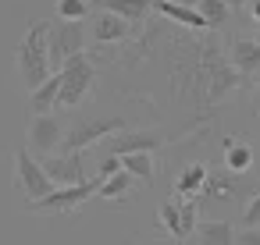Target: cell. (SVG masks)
<instances>
[{
  "mask_svg": "<svg viewBox=\"0 0 260 245\" xmlns=\"http://www.w3.org/2000/svg\"><path fill=\"white\" fill-rule=\"evenodd\" d=\"M224 167L235 171V174L249 171L253 167V149L246 142H224Z\"/></svg>",
  "mask_w": 260,
  "mask_h": 245,
  "instance_id": "cell-17",
  "label": "cell"
},
{
  "mask_svg": "<svg viewBox=\"0 0 260 245\" xmlns=\"http://www.w3.org/2000/svg\"><path fill=\"white\" fill-rule=\"evenodd\" d=\"M43 167L54 181V188H64V185H86L93 174L86 171V160L82 153H72V149H61L54 156H43Z\"/></svg>",
  "mask_w": 260,
  "mask_h": 245,
  "instance_id": "cell-9",
  "label": "cell"
},
{
  "mask_svg": "<svg viewBox=\"0 0 260 245\" xmlns=\"http://www.w3.org/2000/svg\"><path fill=\"white\" fill-rule=\"evenodd\" d=\"M25 135H29V149H32L36 156H54L57 149H64L68 125H64L57 114H32Z\"/></svg>",
  "mask_w": 260,
  "mask_h": 245,
  "instance_id": "cell-6",
  "label": "cell"
},
{
  "mask_svg": "<svg viewBox=\"0 0 260 245\" xmlns=\"http://www.w3.org/2000/svg\"><path fill=\"white\" fill-rule=\"evenodd\" d=\"M235 227L224 220H200L196 224V245H235Z\"/></svg>",
  "mask_w": 260,
  "mask_h": 245,
  "instance_id": "cell-15",
  "label": "cell"
},
{
  "mask_svg": "<svg viewBox=\"0 0 260 245\" xmlns=\"http://www.w3.org/2000/svg\"><path fill=\"white\" fill-rule=\"evenodd\" d=\"M228 4H232V8H235V4H249V0H228Z\"/></svg>",
  "mask_w": 260,
  "mask_h": 245,
  "instance_id": "cell-26",
  "label": "cell"
},
{
  "mask_svg": "<svg viewBox=\"0 0 260 245\" xmlns=\"http://www.w3.org/2000/svg\"><path fill=\"white\" fill-rule=\"evenodd\" d=\"M121 167L136 178V181H153V153H128V156H121Z\"/></svg>",
  "mask_w": 260,
  "mask_h": 245,
  "instance_id": "cell-18",
  "label": "cell"
},
{
  "mask_svg": "<svg viewBox=\"0 0 260 245\" xmlns=\"http://www.w3.org/2000/svg\"><path fill=\"white\" fill-rule=\"evenodd\" d=\"M207 178H210V174H207V167H203V164H189L175 188H178V195H196V192H203Z\"/></svg>",
  "mask_w": 260,
  "mask_h": 245,
  "instance_id": "cell-20",
  "label": "cell"
},
{
  "mask_svg": "<svg viewBox=\"0 0 260 245\" xmlns=\"http://www.w3.org/2000/svg\"><path fill=\"white\" fill-rule=\"evenodd\" d=\"M153 11L160 18L182 25V29H192V32H207L210 29L207 18L200 15V8H189V4H182V0H153Z\"/></svg>",
  "mask_w": 260,
  "mask_h": 245,
  "instance_id": "cell-10",
  "label": "cell"
},
{
  "mask_svg": "<svg viewBox=\"0 0 260 245\" xmlns=\"http://www.w3.org/2000/svg\"><path fill=\"white\" fill-rule=\"evenodd\" d=\"M228 61L242 78H256L260 75V39H235L228 50Z\"/></svg>",
  "mask_w": 260,
  "mask_h": 245,
  "instance_id": "cell-12",
  "label": "cell"
},
{
  "mask_svg": "<svg viewBox=\"0 0 260 245\" xmlns=\"http://www.w3.org/2000/svg\"><path fill=\"white\" fill-rule=\"evenodd\" d=\"M132 181H136V178L121 167L118 174L100 178V192H96V195H100V199H125V195H128V188H132Z\"/></svg>",
  "mask_w": 260,
  "mask_h": 245,
  "instance_id": "cell-16",
  "label": "cell"
},
{
  "mask_svg": "<svg viewBox=\"0 0 260 245\" xmlns=\"http://www.w3.org/2000/svg\"><path fill=\"white\" fill-rule=\"evenodd\" d=\"M242 227H260V192L249 195V202L242 210Z\"/></svg>",
  "mask_w": 260,
  "mask_h": 245,
  "instance_id": "cell-23",
  "label": "cell"
},
{
  "mask_svg": "<svg viewBox=\"0 0 260 245\" xmlns=\"http://www.w3.org/2000/svg\"><path fill=\"white\" fill-rule=\"evenodd\" d=\"M100 11H114L121 18H128L132 25H143L146 15L153 11V0H96Z\"/></svg>",
  "mask_w": 260,
  "mask_h": 245,
  "instance_id": "cell-14",
  "label": "cell"
},
{
  "mask_svg": "<svg viewBox=\"0 0 260 245\" xmlns=\"http://www.w3.org/2000/svg\"><path fill=\"white\" fill-rule=\"evenodd\" d=\"M157 220H160V227H164L171 238L182 241V202H164V206L157 210Z\"/></svg>",
  "mask_w": 260,
  "mask_h": 245,
  "instance_id": "cell-21",
  "label": "cell"
},
{
  "mask_svg": "<svg viewBox=\"0 0 260 245\" xmlns=\"http://www.w3.org/2000/svg\"><path fill=\"white\" fill-rule=\"evenodd\" d=\"M61 107H82V100L93 93V86H96V68H93V61L86 57V54H79V57H72L61 71Z\"/></svg>",
  "mask_w": 260,
  "mask_h": 245,
  "instance_id": "cell-3",
  "label": "cell"
},
{
  "mask_svg": "<svg viewBox=\"0 0 260 245\" xmlns=\"http://www.w3.org/2000/svg\"><path fill=\"white\" fill-rule=\"evenodd\" d=\"M182 4H189V8H196V4H200V0H182Z\"/></svg>",
  "mask_w": 260,
  "mask_h": 245,
  "instance_id": "cell-27",
  "label": "cell"
},
{
  "mask_svg": "<svg viewBox=\"0 0 260 245\" xmlns=\"http://www.w3.org/2000/svg\"><path fill=\"white\" fill-rule=\"evenodd\" d=\"M132 32H136L132 22L121 18V15H114V11H100L96 22H93V39L104 43V47H107V43H125Z\"/></svg>",
  "mask_w": 260,
  "mask_h": 245,
  "instance_id": "cell-11",
  "label": "cell"
},
{
  "mask_svg": "<svg viewBox=\"0 0 260 245\" xmlns=\"http://www.w3.org/2000/svg\"><path fill=\"white\" fill-rule=\"evenodd\" d=\"M235 245H260V227H242Z\"/></svg>",
  "mask_w": 260,
  "mask_h": 245,
  "instance_id": "cell-24",
  "label": "cell"
},
{
  "mask_svg": "<svg viewBox=\"0 0 260 245\" xmlns=\"http://www.w3.org/2000/svg\"><path fill=\"white\" fill-rule=\"evenodd\" d=\"M253 82H256V89H260V75H256V78H253Z\"/></svg>",
  "mask_w": 260,
  "mask_h": 245,
  "instance_id": "cell-28",
  "label": "cell"
},
{
  "mask_svg": "<svg viewBox=\"0 0 260 245\" xmlns=\"http://www.w3.org/2000/svg\"><path fill=\"white\" fill-rule=\"evenodd\" d=\"M15 64H18V78L25 89L43 86L54 75V61H50V22H32L15 50Z\"/></svg>",
  "mask_w": 260,
  "mask_h": 245,
  "instance_id": "cell-1",
  "label": "cell"
},
{
  "mask_svg": "<svg viewBox=\"0 0 260 245\" xmlns=\"http://www.w3.org/2000/svg\"><path fill=\"white\" fill-rule=\"evenodd\" d=\"M89 0H57V18H64V22H82L86 15H89Z\"/></svg>",
  "mask_w": 260,
  "mask_h": 245,
  "instance_id": "cell-22",
  "label": "cell"
},
{
  "mask_svg": "<svg viewBox=\"0 0 260 245\" xmlns=\"http://www.w3.org/2000/svg\"><path fill=\"white\" fill-rule=\"evenodd\" d=\"M164 146V135L153 128H125L104 139V156H128V153H157Z\"/></svg>",
  "mask_w": 260,
  "mask_h": 245,
  "instance_id": "cell-7",
  "label": "cell"
},
{
  "mask_svg": "<svg viewBox=\"0 0 260 245\" xmlns=\"http://www.w3.org/2000/svg\"><path fill=\"white\" fill-rule=\"evenodd\" d=\"M11 167H15V185L25 192V199H43L47 192H54V181L43 167V160H36L32 149H15L11 156Z\"/></svg>",
  "mask_w": 260,
  "mask_h": 245,
  "instance_id": "cell-4",
  "label": "cell"
},
{
  "mask_svg": "<svg viewBox=\"0 0 260 245\" xmlns=\"http://www.w3.org/2000/svg\"><path fill=\"white\" fill-rule=\"evenodd\" d=\"M100 192V174H93L86 185H64V188H54V192H47L43 199H32V202H25V210L29 213H68V210H75V206H82L89 195H96Z\"/></svg>",
  "mask_w": 260,
  "mask_h": 245,
  "instance_id": "cell-5",
  "label": "cell"
},
{
  "mask_svg": "<svg viewBox=\"0 0 260 245\" xmlns=\"http://www.w3.org/2000/svg\"><path fill=\"white\" fill-rule=\"evenodd\" d=\"M61 107V75L54 71L43 86L29 89V110L32 114H54Z\"/></svg>",
  "mask_w": 260,
  "mask_h": 245,
  "instance_id": "cell-13",
  "label": "cell"
},
{
  "mask_svg": "<svg viewBox=\"0 0 260 245\" xmlns=\"http://www.w3.org/2000/svg\"><path fill=\"white\" fill-rule=\"evenodd\" d=\"M200 15L207 18V25L210 29H224V22L232 18V4H228V0H200Z\"/></svg>",
  "mask_w": 260,
  "mask_h": 245,
  "instance_id": "cell-19",
  "label": "cell"
},
{
  "mask_svg": "<svg viewBox=\"0 0 260 245\" xmlns=\"http://www.w3.org/2000/svg\"><path fill=\"white\" fill-rule=\"evenodd\" d=\"M86 47V32H82V22H57L50 25V61H54V71H61L72 57H79Z\"/></svg>",
  "mask_w": 260,
  "mask_h": 245,
  "instance_id": "cell-8",
  "label": "cell"
},
{
  "mask_svg": "<svg viewBox=\"0 0 260 245\" xmlns=\"http://www.w3.org/2000/svg\"><path fill=\"white\" fill-rule=\"evenodd\" d=\"M246 8H249V18H253V22L260 25V0H249V4H246Z\"/></svg>",
  "mask_w": 260,
  "mask_h": 245,
  "instance_id": "cell-25",
  "label": "cell"
},
{
  "mask_svg": "<svg viewBox=\"0 0 260 245\" xmlns=\"http://www.w3.org/2000/svg\"><path fill=\"white\" fill-rule=\"evenodd\" d=\"M114 132H125V121L121 117H111V114H82L68 125V135H64V149L72 153H82L89 146H100L104 139H111Z\"/></svg>",
  "mask_w": 260,
  "mask_h": 245,
  "instance_id": "cell-2",
  "label": "cell"
}]
</instances>
